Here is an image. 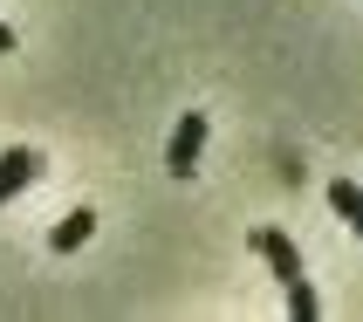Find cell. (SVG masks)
Returning <instances> with one entry per match:
<instances>
[{"mask_svg":"<svg viewBox=\"0 0 363 322\" xmlns=\"http://www.w3.org/2000/svg\"><path fill=\"white\" fill-rule=\"evenodd\" d=\"M254 254H261V261L274 267V282L288 288V316L295 322L323 316V302H315V288H308V274H302V254H295V240H288L281 226H254Z\"/></svg>","mask_w":363,"mask_h":322,"instance_id":"obj_1","label":"cell"},{"mask_svg":"<svg viewBox=\"0 0 363 322\" xmlns=\"http://www.w3.org/2000/svg\"><path fill=\"white\" fill-rule=\"evenodd\" d=\"M199 151H206V117L185 110V117L172 123V144H164V172H172V179H192V172H199Z\"/></svg>","mask_w":363,"mask_h":322,"instance_id":"obj_2","label":"cell"},{"mask_svg":"<svg viewBox=\"0 0 363 322\" xmlns=\"http://www.w3.org/2000/svg\"><path fill=\"white\" fill-rule=\"evenodd\" d=\"M35 172H41V151H35V144H7V151H0V206L14 199V192H28Z\"/></svg>","mask_w":363,"mask_h":322,"instance_id":"obj_3","label":"cell"},{"mask_svg":"<svg viewBox=\"0 0 363 322\" xmlns=\"http://www.w3.org/2000/svg\"><path fill=\"white\" fill-rule=\"evenodd\" d=\"M89 233H96V213H89V206H76L69 220H55V226H48V247H55V254H69V247H82Z\"/></svg>","mask_w":363,"mask_h":322,"instance_id":"obj_4","label":"cell"},{"mask_svg":"<svg viewBox=\"0 0 363 322\" xmlns=\"http://www.w3.org/2000/svg\"><path fill=\"white\" fill-rule=\"evenodd\" d=\"M329 213H336V220H350V226L363 233V185L336 179V185H329Z\"/></svg>","mask_w":363,"mask_h":322,"instance_id":"obj_5","label":"cell"},{"mask_svg":"<svg viewBox=\"0 0 363 322\" xmlns=\"http://www.w3.org/2000/svg\"><path fill=\"white\" fill-rule=\"evenodd\" d=\"M0 55H14V28H0Z\"/></svg>","mask_w":363,"mask_h":322,"instance_id":"obj_6","label":"cell"}]
</instances>
